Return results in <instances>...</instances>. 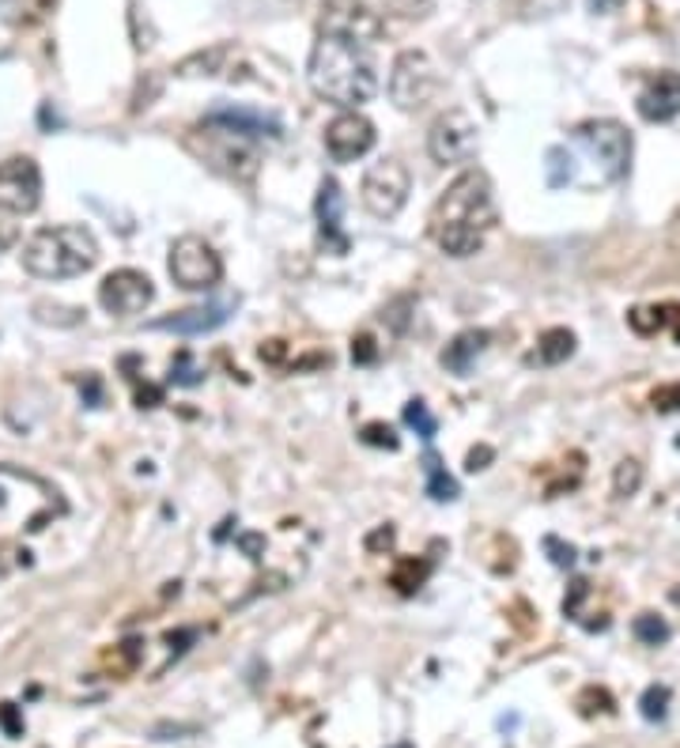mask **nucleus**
<instances>
[{
  "mask_svg": "<svg viewBox=\"0 0 680 748\" xmlns=\"http://www.w3.org/2000/svg\"><path fill=\"white\" fill-rule=\"evenodd\" d=\"M307 80L318 98L344 110H356L359 103H371L379 92V69L374 57L359 35L337 27H322L314 49H310Z\"/></svg>",
  "mask_w": 680,
  "mask_h": 748,
  "instance_id": "obj_1",
  "label": "nucleus"
},
{
  "mask_svg": "<svg viewBox=\"0 0 680 748\" xmlns=\"http://www.w3.org/2000/svg\"><path fill=\"white\" fill-rule=\"evenodd\" d=\"M496 227V197L485 170H465L450 182L431 212V238L450 258H473Z\"/></svg>",
  "mask_w": 680,
  "mask_h": 748,
  "instance_id": "obj_2",
  "label": "nucleus"
},
{
  "mask_svg": "<svg viewBox=\"0 0 680 748\" xmlns=\"http://www.w3.org/2000/svg\"><path fill=\"white\" fill-rule=\"evenodd\" d=\"M95 235L76 224L43 227L23 246V269L38 281H72V276H84L87 269H95Z\"/></svg>",
  "mask_w": 680,
  "mask_h": 748,
  "instance_id": "obj_3",
  "label": "nucleus"
},
{
  "mask_svg": "<svg viewBox=\"0 0 680 748\" xmlns=\"http://www.w3.org/2000/svg\"><path fill=\"white\" fill-rule=\"evenodd\" d=\"M196 136H204V144L190 141V147L201 155V163H208L212 170H219L231 182H253V175H258V147H253L250 136H239L224 126H212V121H201Z\"/></svg>",
  "mask_w": 680,
  "mask_h": 748,
  "instance_id": "obj_4",
  "label": "nucleus"
},
{
  "mask_svg": "<svg viewBox=\"0 0 680 748\" xmlns=\"http://www.w3.org/2000/svg\"><path fill=\"white\" fill-rule=\"evenodd\" d=\"M575 141L586 147L589 155L597 159L601 175L609 182H620L632 167V133H628L620 121L612 118H597V121H583L575 129Z\"/></svg>",
  "mask_w": 680,
  "mask_h": 748,
  "instance_id": "obj_5",
  "label": "nucleus"
},
{
  "mask_svg": "<svg viewBox=\"0 0 680 748\" xmlns=\"http://www.w3.org/2000/svg\"><path fill=\"white\" fill-rule=\"evenodd\" d=\"M439 92V69L431 64L428 54L420 49H405V54L393 61L390 72V98L401 110H420L428 106Z\"/></svg>",
  "mask_w": 680,
  "mask_h": 748,
  "instance_id": "obj_6",
  "label": "nucleus"
},
{
  "mask_svg": "<svg viewBox=\"0 0 680 748\" xmlns=\"http://www.w3.org/2000/svg\"><path fill=\"white\" fill-rule=\"evenodd\" d=\"M170 276L186 292H208V287L224 281V261H219V253L204 238L182 235L170 246Z\"/></svg>",
  "mask_w": 680,
  "mask_h": 748,
  "instance_id": "obj_7",
  "label": "nucleus"
},
{
  "mask_svg": "<svg viewBox=\"0 0 680 748\" xmlns=\"http://www.w3.org/2000/svg\"><path fill=\"white\" fill-rule=\"evenodd\" d=\"M408 189H413V178H408L405 163L397 159H382L371 163L363 175V186H359V197H363V209L379 219H393L408 201Z\"/></svg>",
  "mask_w": 680,
  "mask_h": 748,
  "instance_id": "obj_8",
  "label": "nucleus"
},
{
  "mask_svg": "<svg viewBox=\"0 0 680 748\" xmlns=\"http://www.w3.org/2000/svg\"><path fill=\"white\" fill-rule=\"evenodd\" d=\"M43 201V170L31 155H12L0 163V212L31 216Z\"/></svg>",
  "mask_w": 680,
  "mask_h": 748,
  "instance_id": "obj_9",
  "label": "nucleus"
},
{
  "mask_svg": "<svg viewBox=\"0 0 680 748\" xmlns=\"http://www.w3.org/2000/svg\"><path fill=\"white\" fill-rule=\"evenodd\" d=\"M428 152L431 159L450 167V163H469L477 155V121L465 110H446L431 126L428 133Z\"/></svg>",
  "mask_w": 680,
  "mask_h": 748,
  "instance_id": "obj_10",
  "label": "nucleus"
},
{
  "mask_svg": "<svg viewBox=\"0 0 680 748\" xmlns=\"http://www.w3.org/2000/svg\"><path fill=\"white\" fill-rule=\"evenodd\" d=\"M155 299V284L147 281L141 269H118L98 284V307L114 318H129L141 314L144 307H152Z\"/></svg>",
  "mask_w": 680,
  "mask_h": 748,
  "instance_id": "obj_11",
  "label": "nucleus"
},
{
  "mask_svg": "<svg viewBox=\"0 0 680 748\" xmlns=\"http://www.w3.org/2000/svg\"><path fill=\"white\" fill-rule=\"evenodd\" d=\"M371 147H374V126L356 110L337 114V118L330 121V129H325V152H330L333 163L363 159Z\"/></svg>",
  "mask_w": 680,
  "mask_h": 748,
  "instance_id": "obj_12",
  "label": "nucleus"
},
{
  "mask_svg": "<svg viewBox=\"0 0 680 748\" xmlns=\"http://www.w3.org/2000/svg\"><path fill=\"white\" fill-rule=\"evenodd\" d=\"M204 121H212V126H224L231 129V133L239 136H250V141H281L284 136V126L276 114H265V110H253V106H212L208 114H204Z\"/></svg>",
  "mask_w": 680,
  "mask_h": 748,
  "instance_id": "obj_13",
  "label": "nucleus"
},
{
  "mask_svg": "<svg viewBox=\"0 0 680 748\" xmlns=\"http://www.w3.org/2000/svg\"><path fill=\"white\" fill-rule=\"evenodd\" d=\"M314 216H318V238H322L325 253H348V235H344V193L337 178H325L318 186V201H314Z\"/></svg>",
  "mask_w": 680,
  "mask_h": 748,
  "instance_id": "obj_14",
  "label": "nucleus"
},
{
  "mask_svg": "<svg viewBox=\"0 0 680 748\" xmlns=\"http://www.w3.org/2000/svg\"><path fill=\"white\" fill-rule=\"evenodd\" d=\"M639 118L643 121H673L680 114V76L677 72H658L639 95Z\"/></svg>",
  "mask_w": 680,
  "mask_h": 748,
  "instance_id": "obj_15",
  "label": "nucleus"
},
{
  "mask_svg": "<svg viewBox=\"0 0 680 748\" xmlns=\"http://www.w3.org/2000/svg\"><path fill=\"white\" fill-rule=\"evenodd\" d=\"M227 310L231 302H208V307H190V310H178V314L167 318H155L147 329H159V333H182V336H201L212 333L227 322Z\"/></svg>",
  "mask_w": 680,
  "mask_h": 748,
  "instance_id": "obj_16",
  "label": "nucleus"
},
{
  "mask_svg": "<svg viewBox=\"0 0 680 748\" xmlns=\"http://www.w3.org/2000/svg\"><path fill=\"white\" fill-rule=\"evenodd\" d=\"M488 344H491L488 329H462V333L442 348V367L454 375H469L473 367H477V359L488 352Z\"/></svg>",
  "mask_w": 680,
  "mask_h": 748,
  "instance_id": "obj_17",
  "label": "nucleus"
},
{
  "mask_svg": "<svg viewBox=\"0 0 680 748\" xmlns=\"http://www.w3.org/2000/svg\"><path fill=\"white\" fill-rule=\"evenodd\" d=\"M578 341L571 329L556 325V329H545V333L537 336V352L529 356V364H540V367H560L568 364L571 356H575Z\"/></svg>",
  "mask_w": 680,
  "mask_h": 748,
  "instance_id": "obj_18",
  "label": "nucleus"
},
{
  "mask_svg": "<svg viewBox=\"0 0 680 748\" xmlns=\"http://www.w3.org/2000/svg\"><path fill=\"white\" fill-rule=\"evenodd\" d=\"M423 480H428V496L436 499V503H454V499L462 496V488H457V480L446 473V465H442V458L436 450L423 454Z\"/></svg>",
  "mask_w": 680,
  "mask_h": 748,
  "instance_id": "obj_19",
  "label": "nucleus"
},
{
  "mask_svg": "<svg viewBox=\"0 0 680 748\" xmlns=\"http://www.w3.org/2000/svg\"><path fill=\"white\" fill-rule=\"evenodd\" d=\"M428 579H431V560H423V556H405V560H397V567H393L390 586L397 590V594L413 597Z\"/></svg>",
  "mask_w": 680,
  "mask_h": 748,
  "instance_id": "obj_20",
  "label": "nucleus"
},
{
  "mask_svg": "<svg viewBox=\"0 0 680 748\" xmlns=\"http://www.w3.org/2000/svg\"><path fill=\"white\" fill-rule=\"evenodd\" d=\"M231 57V46H212L208 54H193L178 64L182 76H219L224 72V61Z\"/></svg>",
  "mask_w": 680,
  "mask_h": 748,
  "instance_id": "obj_21",
  "label": "nucleus"
},
{
  "mask_svg": "<svg viewBox=\"0 0 680 748\" xmlns=\"http://www.w3.org/2000/svg\"><path fill=\"white\" fill-rule=\"evenodd\" d=\"M545 178L552 189H563L575 182V155L568 152V147H548L545 155Z\"/></svg>",
  "mask_w": 680,
  "mask_h": 748,
  "instance_id": "obj_22",
  "label": "nucleus"
},
{
  "mask_svg": "<svg viewBox=\"0 0 680 748\" xmlns=\"http://www.w3.org/2000/svg\"><path fill=\"white\" fill-rule=\"evenodd\" d=\"M677 314V307H635L632 314H628V322H632L635 333L643 336H654L661 333V329L669 325V318Z\"/></svg>",
  "mask_w": 680,
  "mask_h": 748,
  "instance_id": "obj_23",
  "label": "nucleus"
},
{
  "mask_svg": "<svg viewBox=\"0 0 680 748\" xmlns=\"http://www.w3.org/2000/svg\"><path fill=\"white\" fill-rule=\"evenodd\" d=\"M639 488H643V465H639L635 458H624V462L617 465V473H612V496L628 499V496H635Z\"/></svg>",
  "mask_w": 680,
  "mask_h": 748,
  "instance_id": "obj_24",
  "label": "nucleus"
},
{
  "mask_svg": "<svg viewBox=\"0 0 680 748\" xmlns=\"http://www.w3.org/2000/svg\"><path fill=\"white\" fill-rule=\"evenodd\" d=\"M632 631H635L639 643H646V646H661L669 639V624L661 620L658 613H639L635 624H632Z\"/></svg>",
  "mask_w": 680,
  "mask_h": 748,
  "instance_id": "obj_25",
  "label": "nucleus"
},
{
  "mask_svg": "<svg viewBox=\"0 0 680 748\" xmlns=\"http://www.w3.org/2000/svg\"><path fill=\"white\" fill-rule=\"evenodd\" d=\"M669 700H673L669 685H651L643 692V700H639V711H643L646 722H661L669 714Z\"/></svg>",
  "mask_w": 680,
  "mask_h": 748,
  "instance_id": "obj_26",
  "label": "nucleus"
},
{
  "mask_svg": "<svg viewBox=\"0 0 680 748\" xmlns=\"http://www.w3.org/2000/svg\"><path fill=\"white\" fill-rule=\"evenodd\" d=\"M405 424L413 427L420 439H436V431H439V420L431 416V408L423 405V401H408V405H405Z\"/></svg>",
  "mask_w": 680,
  "mask_h": 748,
  "instance_id": "obj_27",
  "label": "nucleus"
},
{
  "mask_svg": "<svg viewBox=\"0 0 680 748\" xmlns=\"http://www.w3.org/2000/svg\"><path fill=\"white\" fill-rule=\"evenodd\" d=\"M359 439H363L367 447H374V450H397V447H401L397 431H393L390 424H382V420L363 424V431H359Z\"/></svg>",
  "mask_w": 680,
  "mask_h": 748,
  "instance_id": "obj_28",
  "label": "nucleus"
},
{
  "mask_svg": "<svg viewBox=\"0 0 680 748\" xmlns=\"http://www.w3.org/2000/svg\"><path fill=\"white\" fill-rule=\"evenodd\" d=\"M204 378V371L196 367V359L190 352H178L175 359H170V382L175 385H196Z\"/></svg>",
  "mask_w": 680,
  "mask_h": 748,
  "instance_id": "obj_29",
  "label": "nucleus"
},
{
  "mask_svg": "<svg viewBox=\"0 0 680 748\" xmlns=\"http://www.w3.org/2000/svg\"><path fill=\"white\" fill-rule=\"evenodd\" d=\"M654 413H680V382H666L651 393Z\"/></svg>",
  "mask_w": 680,
  "mask_h": 748,
  "instance_id": "obj_30",
  "label": "nucleus"
},
{
  "mask_svg": "<svg viewBox=\"0 0 680 748\" xmlns=\"http://www.w3.org/2000/svg\"><path fill=\"white\" fill-rule=\"evenodd\" d=\"M578 707H583V714H609L612 696L605 692V688H586V692L578 696Z\"/></svg>",
  "mask_w": 680,
  "mask_h": 748,
  "instance_id": "obj_31",
  "label": "nucleus"
},
{
  "mask_svg": "<svg viewBox=\"0 0 680 748\" xmlns=\"http://www.w3.org/2000/svg\"><path fill=\"white\" fill-rule=\"evenodd\" d=\"M374 359H379V344H374V336L359 333L356 341H351V364L367 367V364H374Z\"/></svg>",
  "mask_w": 680,
  "mask_h": 748,
  "instance_id": "obj_32",
  "label": "nucleus"
},
{
  "mask_svg": "<svg viewBox=\"0 0 680 748\" xmlns=\"http://www.w3.org/2000/svg\"><path fill=\"white\" fill-rule=\"evenodd\" d=\"M545 553L556 567H575V560H578L575 545H563L560 537H545Z\"/></svg>",
  "mask_w": 680,
  "mask_h": 748,
  "instance_id": "obj_33",
  "label": "nucleus"
},
{
  "mask_svg": "<svg viewBox=\"0 0 680 748\" xmlns=\"http://www.w3.org/2000/svg\"><path fill=\"white\" fill-rule=\"evenodd\" d=\"M0 726H4L8 737H23V719L15 711V703H0Z\"/></svg>",
  "mask_w": 680,
  "mask_h": 748,
  "instance_id": "obj_34",
  "label": "nucleus"
},
{
  "mask_svg": "<svg viewBox=\"0 0 680 748\" xmlns=\"http://www.w3.org/2000/svg\"><path fill=\"white\" fill-rule=\"evenodd\" d=\"M393 537H397V533H393V525H379V530H374L363 545H367V553H386V548H393Z\"/></svg>",
  "mask_w": 680,
  "mask_h": 748,
  "instance_id": "obj_35",
  "label": "nucleus"
},
{
  "mask_svg": "<svg viewBox=\"0 0 680 748\" xmlns=\"http://www.w3.org/2000/svg\"><path fill=\"white\" fill-rule=\"evenodd\" d=\"M155 405H163V390L159 385H152V382H136V408H155Z\"/></svg>",
  "mask_w": 680,
  "mask_h": 748,
  "instance_id": "obj_36",
  "label": "nucleus"
},
{
  "mask_svg": "<svg viewBox=\"0 0 680 748\" xmlns=\"http://www.w3.org/2000/svg\"><path fill=\"white\" fill-rule=\"evenodd\" d=\"M80 393H84V405H87V408H98V405H103V382H98L95 375H87L84 382H80Z\"/></svg>",
  "mask_w": 680,
  "mask_h": 748,
  "instance_id": "obj_37",
  "label": "nucleus"
},
{
  "mask_svg": "<svg viewBox=\"0 0 680 748\" xmlns=\"http://www.w3.org/2000/svg\"><path fill=\"white\" fill-rule=\"evenodd\" d=\"M491 458H496V450L491 447H473L469 458H465V468H469V473H480V468H488Z\"/></svg>",
  "mask_w": 680,
  "mask_h": 748,
  "instance_id": "obj_38",
  "label": "nucleus"
},
{
  "mask_svg": "<svg viewBox=\"0 0 680 748\" xmlns=\"http://www.w3.org/2000/svg\"><path fill=\"white\" fill-rule=\"evenodd\" d=\"M239 548L250 560H261V548H265V537H258V533H242L239 537Z\"/></svg>",
  "mask_w": 680,
  "mask_h": 748,
  "instance_id": "obj_39",
  "label": "nucleus"
},
{
  "mask_svg": "<svg viewBox=\"0 0 680 748\" xmlns=\"http://www.w3.org/2000/svg\"><path fill=\"white\" fill-rule=\"evenodd\" d=\"M261 359H269V364H281V359H284V341L261 344Z\"/></svg>",
  "mask_w": 680,
  "mask_h": 748,
  "instance_id": "obj_40",
  "label": "nucleus"
},
{
  "mask_svg": "<svg viewBox=\"0 0 680 748\" xmlns=\"http://www.w3.org/2000/svg\"><path fill=\"white\" fill-rule=\"evenodd\" d=\"M624 8V0H589V12H597V15H612V12H620Z\"/></svg>",
  "mask_w": 680,
  "mask_h": 748,
  "instance_id": "obj_41",
  "label": "nucleus"
},
{
  "mask_svg": "<svg viewBox=\"0 0 680 748\" xmlns=\"http://www.w3.org/2000/svg\"><path fill=\"white\" fill-rule=\"evenodd\" d=\"M190 639H196V631H178V636H167V643H170V654H182L186 651V643H190Z\"/></svg>",
  "mask_w": 680,
  "mask_h": 748,
  "instance_id": "obj_42",
  "label": "nucleus"
},
{
  "mask_svg": "<svg viewBox=\"0 0 680 748\" xmlns=\"http://www.w3.org/2000/svg\"><path fill=\"white\" fill-rule=\"evenodd\" d=\"M4 574H8V560H4V548H0V582H4Z\"/></svg>",
  "mask_w": 680,
  "mask_h": 748,
  "instance_id": "obj_43",
  "label": "nucleus"
},
{
  "mask_svg": "<svg viewBox=\"0 0 680 748\" xmlns=\"http://www.w3.org/2000/svg\"><path fill=\"white\" fill-rule=\"evenodd\" d=\"M8 242H12V235H8V231H0V253L8 250Z\"/></svg>",
  "mask_w": 680,
  "mask_h": 748,
  "instance_id": "obj_44",
  "label": "nucleus"
},
{
  "mask_svg": "<svg viewBox=\"0 0 680 748\" xmlns=\"http://www.w3.org/2000/svg\"><path fill=\"white\" fill-rule=\"evenodd\" d=\"M673 602H677V605H680V590H673Z\"/></svg>",
  "mask_w": 680,
  "mask_h": 748,
  "instance_id": "obj_45",
  "label": "nucleus"
},
{
  "mask_svg": "<svg viewBox=\"0 0 680 748\" xmlns=\"http://www.w3.org/2000/svg\"><path fill=\"white\" fill-rule=\"evenodd\" d=\"M0 496H4V491H0ZM0 503H4V499H0Z\"/></svg>",
  "mask_w": 680,
  "mask_h": 748,
  "instance_id": "obj_46",
  "label": "nucleus"
},
{
  "mask_svg": "<svg viewBox=\"0 0 680 748\" xmlns=\"http://www.w3.org/2000/svg\"><path fill=\"white\" fill-rule=\"evenodd\" d=\"M401 748H408V745H401Z\"/></svg>",
  "mask_w": 680,
  "mask_h": 748,
  "instance_id": "obj_47",
  "label": "nucleus"
}]
</instances>
